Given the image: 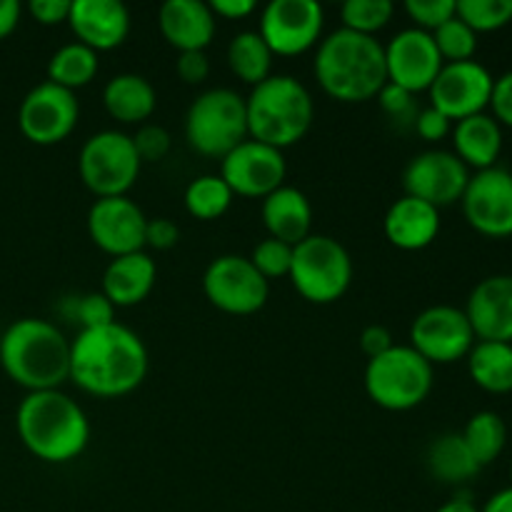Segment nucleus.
Segmentation results:
<instances>
[{"label": "nucleus", "instance_id": "37", "mask_svg": "<svg viewBox=\"0 0 512 512\" xmlns=\"http://www.w3.org/2000/svg\"><path fill=\"white\" fill-rule=\"evenodd\" d=\"M250 263L268 283L275 278H285L290 275V265H293V245L275 238L260 240L250 253Z\"/></svg>", "mask_w": 512, "mask_h": 512}, {"label": "nucleus", "instance_id": "25", "mask_svg": "<svg viewBox=\"0 0 512 512\" xmlns=\"http://www.w3.org/2000/svg\"><path fill=\"white\" fill-rule=\"evenodd\" d=\"M263 223L268 238L283 240L295 248L308 238L313 228V205L303 190L283 185L263 198Z\"/></svg>", "mask_w": 512, "mask_h": 512}, {"label": "nucleus", "instance_id": "21", "mask_svg": "<svg viewBox=\"0 0 512 512\" xmlns=\"http://www.w3.org/2000/svg\"><path fill=\"white\" fill-rule=\"evenodd\" d=\"M68 25L78 43L100 53L125 43L130 33V13L120 0H73Z\"/></svg>", "mask_w": 512, "mask_h": 512}, {"label": "nucleus", "instance_id": "15", "mask_svg": "<svg viewBox=\"0 0 512 512\" xmlns=\"http://www.w3.org/2000/svg\"><path fill=\"white\" fill-rule=\"evenodd\" d=\"M495 78L478 60L445 63L435 83L430 85V105L450 120H463L485 113L493 98Z\"/></svg>", "mask_w": 512, "mask_h": 512}, {"label": "nucleus", "instance_id": "30", "mask_svg": "<svg viewBox=\"0 0 512 512\" xmlns=\"http://www.w3.org/2000/svg\"><path fill=\"white\" fill-rule=\"evenodd\" d=\"M273 58L258 30H243L228 45V65L243 83L260 85L273 75Z\"/></svg>", "mask_w": 512, "mask_h": 512}, {"label": "nucleus", "instance_id": "14", "mask_svg": "<svg viewBox=\"0 0 512 512\" xmlns=\"http://www.w3.org/2000/svg\"><path fill=\"white\" fill-rule=\"evenodd\" d=\"M285 173H288V165H285L283 150L248 138L220 160L218 175L233 190V195L268 198L270 193L283 188Z\"/></svg>", "mask_w": 512, "mask_h": 512}, {"label": "nucleus", "instance_id": "46", "mask_svg": "<svg viewBox=\"0 0 512 512\" xmlns=\"http://www.w3.org/2000/svg\"><path fill=\"white\" fill-rule=\"evenodd\" d=\"M70 5H73V0H33L28 10L40 25H60L68 23Z\"/></svg>", "mask_w": 512, "mask_h": 512}, {"label": "nucleus", "instance_id": "3", "mask_svg": "<svg viewBox=\"0 0 512 512\" xmlns=\"http://www.w3.org/2000/svg\"><path fill=\"white\" fill-rule=\"evenodd\" d=\"M15 430L28 453L53 465L80 458L90 440L88 415L63 390L25 395L15 410Z\"/></svg>", "mask_w": 512, "mask_h": 512}, {"label": "nucleus", "instance_id": "40", "mask_svg": "<svg viewBox=\"0 0 512 512\" xmlns=\"http://www.w3.org/2000/svg\"><path fill=\"white\" fill-rule=\"evenodd\" d=\"M130 138H133L140 163H158V160H163L168 155L170 143H173L168 130L155 123H143Z\"/></svg>", "mask_w": 512, "mask_h": 512}, {"label": "nucleus", "instance_id": "51", "mask_svg": "<svg viewBox=\"0 0 512 512\" xmlns=\"http://www.w3.org/2000/svg\"><path fill=\"white\" fill-rule=\"evenodd\" d=\"M435 512H480V508H475L473 500H468V498H453V500H448L445 505H440Z\"/></svg>", "mask_w": 512, "mask_h": 512}, {"label": "nucleus", "instance_id": "34", "mask_svg": "<svg viewBox=\"0 0 512 512\" xmlns=\"http://www.w3.org/2000/svg\"><path fill=\"white\" fill-rule=\"evenodd\" d=\"M455 15L475 33H493L512 23V0H455Z\"/></svg>", "mask_w": 512, "mask_h": 512}, {"label": "nucleus", "instance_id": "19", "mask_svg": "<svg viewBox=\"0 0 512 512\" xmlns=\"http://www.w3.org/2000/svg\"><path fill=\"white\" fill-rule=\"evenodd\" d=\"M443 58L438 53L433 33L420 28H405L385 45V68L388 83L400 85L408 93L418 95L430 90L438 73L443 70Z\"/></svg>", "mask_w": 512, "mask_h": 512}, {"label": "nucleus", "instance_id": "38", "mask_svg": "<svg viewBox=\"0 0 512 512\" xmlns=\"http://www.w3.org/2000/svg\"><path fill=\"white\" fill-rule=\"evenodd\" d=\"M405 13L415 23L413 28L433 33L450 18H455V0H408Z\"/></svg>", "mask_w": 512, "mask_h": 512}, {"label": "nucleus", "instance_id": "50", "mask_svg": "<svg viewBox=\"0 0 512 512\" xmlns=\"http://www.w3.org/2000/svg\"><path fill=\"white\" fill-rule=\"evenodd\" d=\"M480 512H512V485L510 488L498 490Z\"/></svg>", "mask_w": 512, "mask_h": 512}, {"label": "nucleus", "instance_id": "22", "mask_svg": "<svg viewBox=\"0 0 512 512\" xmlns=\"http://www.w3.org/2000/svg\"><path fill=\"white\" fill-rule=\"evenodd\" d=\"M158 25L178 53L205 50L215 38V15L203 0H168L160 5Z\"/></svg>", "mask_w": 512, "mask_h": 512}, {"label": "nucleus", "instance_id": "23", "mask_svg": "<svg viewBox=\"0 0 512 512\" xmlns=\"http://www.w3.org/2000/svg\"><path fill=\"white\" fill-rule=\"evenodd\" d=\"M383 230L388 243L398 250H425L440 233V210L413 195H403L385 213Z\"/></svg>", "mask_w": 512, "mask_h": 512}, {"label": "nucleus", "instance_id": "48", "mask_svg": "<svg viewBox=\"0 0 512 512\" xmlns=\"http://www.w3.org/2000/svg\"><path fill=\"white\" fill-rule=\"evenodd\" d=\"M210 10H213L215 18L243 20L253 13L255 3L253 0H213V3H210Z\"/></svg>", "mask_w": 512, "mask_h": 512}, {"label": "nucleus", "instance_id": "4", "mask_svg": "<svg viewBox=\"0 0 512 512\" xmlns=\"http://www.w3.org/2000/svg\"><path fill=\"white\" fill-rule=\"evenodd\" d=\"M0 365L28 393L60 390L70 380V340L40 318H20L0 338Z\"/></svg>", "mask_w": 512, "mask_h": 512}, {"label": "nucleus", "instance_id": "26", "mask_svg": "<svg viewBox=\"0 0 512 512\" xmlns=\"http://www.w3.org/2000/svg\"><path fill=\"white\" fill-rule=\"evenodd\" d=\"M453 143L455 155L468 168L488 170L498 163L503 150V125L488 113L470 115L455 123Z\"/></svg>", "mask_w": 512, "mask_h": 512}, {"label": "nucleus", "instance_id": "32", "mask_svg": "<svg viewBox=\"0 0 512 512\" xmlns=\"http://www.w3.org/2000/svg\"><path fill=\"white\" fill-rule=\"evenodd\" d=\"M465 445L470 448L473 458L478 460L480 468L495 463L503 455L505 443H508V428L505 420L493 410H480L468 420L463 433Z\"/></svg>", "mask_w": 512, "mask_h": 512}, {"label": "nucleus", "instance_id": "9", "mask_svg": "<svg viewBox=\"0 0 512 512\" xmlns=\"http://www.w3.org/2000/svg\"><path fill=\"white\" fill-rule=\"evenodd\" d=\"M140 163L133 138L120 130H100L90 135L80 148L78 173L85 188L95 198H120L128 195L138 180Z\"/></svg>", "mask_w": 512, "mask_h": 512}, {"label": "nucleus", "instance_id": "8", "mask_svg": "<svg viewBox=\"0 0 512 512\" xmlns=\"http://www.w3.org/2000/svg\"><path fill=\"white\" fill-rule=\"evenodd\" d=\"M288 278L300 298L315 305H330L348 293L353 283V260L340 240L310 233L293 248Z\"/></svg>", "mask_w": 512, "mask_h": 512}, {"label": "nucleus", "instance_id": "49", "mask_svg": "<svg viewBox=\"0 0 512 512\" xmlns=\"http://www.w3.org/2000/svg\"><path fill=\"white\" fill-rule=\"evenodd\" d=\"M20 13H23V8H20L18 0H0V40L8 38L18 28Z\"/></svg>", "mask_w": 512, "mask_h": 512}, {"label": "nucleus", "instance_id": "16", "mask_svg": "<svg viewBox=\"0 0 512 512\" xmlns=\"http://www.w3.org/2000/svg\"><path fill=\"white\" fill-rule=\"evenodd\" d=\"M470 183V168L450 150L418 153L403 173L405 195L423 200L433 208H448L463 198Z\"/></svg>", "mask_w": 512, "mask_h": 512}, {"label": "nucleus", "instance_id": "7", "mask_svg": "<svg viewBox=\"0 0 512 512\" xmlns=\"http://www.w3.org/2000/svg\"><path fill=\"white\" fill-rule=\"evenodd\" d=\"M185 140L195 153L220 158L248 140L245 98L230 88H213L200 93L185 115Z\"/></svg>", "mask_w": 512, "mask_h": 512}, {"label": "nucleus", "instance_id": "1", "mask_svg": "<svg viewBox=\"0 0 512 512\" xmlns=\"http://www.w3.org/2000/svg\"><path fill=\"white\" fill-rule=\"evenodd\" d=\"M148 348L125 325L80 330L70 340V380L95 398H123L143 385Z\"/></svg>", "mask_w": 512, "mask_h": 512}, {"label": "nucleus", "instance_id": "5", "mask_svg": "<svg viewBox=\"0 0 512 512\" xmlns=\"http://www.w3.org/2000/svg\"><path fill=\"white\" fill-rule=\"evenodd\" d=\"M248 138L285 150L308 135L315 120L310 90L293 75H270L245 98Z\"/></svg>", "mask_w": 512, "mask_h": 512}, {"label": "nucleus", "instance_id": "43", "mask_svg": "<svg viewBox=\"0 0 512 512\" xmlns=\"http://www.w3.org/2000/svg\"><path fill=\"white\" fill-rule=\"evenodd\" d=\"M180 80L188 85H200L208 80L210 75V60L205 50H190V53H180L178 63H175Z\"/></svg>", "mask_w": 512, "mask_h": 512}, {"label": "nucleus", "instance_id": "29", "mask_svg": "<svg viewBox=\"0 0 512 512\" xmlns=\"http://www.w3.org/2000/svg\"><path fill=\"white\" fill-rule=\"evenodd\" d=\"M425 463H428V470L433 473V478L448 485L468 483V480H473L480 473L478 460L473 458V453H470V448L465 445L460 433L438 435L430 443Z\"/></svg>", "mask_w": 512, "mask_h": 512}, {"label": "nucleus", "instance_id": "31", "mask_svg": "<svg viewBox=\"0 0 512 512\" xmlns=\"http://www.w3.org/2000/svg\"><path fill=\"white\" fill-rule=\"evenodd\" d=\"M98 75V53L83 43H68L53 53L48 63V80L65 90L85 88Z\"/></svg>", "mask_w": 512, "mask_h": 512}, {"label": "nucleus", "instance_id": "17", "mask_svg": "<svg viewBox=\"0 0 512 512\" xmlns=\"http://www.w3.org/2000/svg\"><path fill=\"white\" fill-rule=\"evenodd\" d=\"M463 213L470 228L485 238H510L512 235V173L493 165L470 175L465 188Z\"/></svg>", "mask_w": 512, "mask_h": 512}, {"label": "nucleus", "instance_id": "13", "mask_svg": "<svg viewBox=\"0 0 512 512\" xmlns=\"http://www.w3.org/2000/svg\"><path fill=\"white\" fill-rule=\"evenodd\" d=\"M80 118V105L73 90L45 83L35 85L23 98L18 110V128L30 143L58 145L75 130Z\"/></svg>", "mask_w": 512, "mask_h": 512}, {"label": "nucleus", "instance_id": "33", "mask_svg": "<svg viewBox=\"0 0 512 512\" xmlns=\"http://www.w3.org/2000/svg\"><path fill=\"white\" fill-rule=\"evenodd\" d=\"M233 190L220 175H200L185 188V210L198 220H218L233 203Z\"/></svg>", "mask_w": 512, "mask_h": 512}, {"label": "nucleus", "instance_id": "41", "mask_svg": "<svg viewBox=\"0 0 512 512\" xmlns=\"http://www.w3.org/2000/svg\"><path fill=\"white\" fill-rule=\"evenodd\" d=\"M75 315L83 330L105 328L115 323V305L103 293H88L75 303Z\"/></svg>", "mask_w": 512, "mask_h": 512}, {"label": "nucleus", "instance_id": "42", "mask_svg": "<svg viewBox=\"0 0 512 512\" xmlns=\"http://www.w3.org/2000/svg\"><path fill=\"white\" fill-rule=\"evenodd\" d=\"M413 128L425 143H438V140L448 138V135L453 133V120L445 118V115L440 113V110H435L433 105H428V108H420Z\"/></svg>", "mask_w": 512, "mask_h": 512}, {"label": "nucleus", "instance_id": "44", "mask_svg": "<svg viewBox=\"0 0 512 512\" xmlns=\"http://www.w3.org/2000/svg\"><path fill=\"white\" fill-rule=\"evenodd\" d=\"M490 108H493V118L500 125L512 128V70L495 78L493 98H490Z\"/></svg>", "mask_w": 512, "mask_h": 512}, {"label": "nucleus", "instance_id": "2", "mask_svg": "<svg viewBox=\"0 0 512 512\" xmlns=\"http://www.w3.org/2000/svg\"><path fill=\"white\" fill-rule=\"evenodd\" d=\"M313 73L333 100L368 103L388 83L385 45L373 35L338 28L318 43Z\"/></svg>", "mask_w": 512, "mask_h": 512}, {"label": "nucleus", "instance_id": "27", "mask_svg": "<svg viewBox=\"0 0 512 512\" xmlns=\"http://www.w3.org/2000/svg\"><path fill=\"white\" fill-rule=\"evenodd\" d=\"M103 105L113 120L123 125H135L145 123L155 113L158 95L143 75L120 73L105 83Z\"/></svg>", "mask_w": 512, "mask_h": 512}, {"label": "nucleus", "instance_id": "10", "mask_svg": "<svg viewBox=\"0 0 512 512\" xmlns=\"http://www.w3.org/2000/svg\"><path fill=\"white\" fill-rule=\"evenodd\" d=\"M203 293L213 308L228 315H253L265 308L270 283L243 255H220L203 275Z\"/></svg>", "mask_w": 512, "mask_h": 512}, {"label": "nucleus", "instance_id": "11", "mask_svg": "<svg viewBox=\"0 0 512 512\" xmlns=\"http://www.w3.org/2000/svg\"><path fill=\"white\" fill-rule=\"evenodd\" d=\"M478 343L463 308L430 305L410 325V348L430 365H450L468 358Z\"/></svg>", "mask_w": 512, "mask_h": 512}, {"label": "nucleus", "instance_id": "45", "mask_svg": "<svg viewBox=\"0 0 512 512\" xmlns=\"http://www.w3.org/2000/svg\"><path fill=\"white\" fill-rule=\"evenodd\" d=\"M180 240V228L170 218L148 220L145 228V245L155 250H170Z\"/></svg>", "mask_w": 512, "mask_h": 512}, {"label": "nucleus", "instance_id": "36", "mask_svg": "<svg viewBox=\"0 0 512 512\" xmlns=\"http://www.w3.org/2000/svg\"><path fill=\"white\" fill-rule=\"evenodd\" d=\"M433 40L438 45V53L443 63H463V60H473L475 50H478V33L470 25L455 15L448 23L433 30Z\"/></svg>", "mask_w": 512, "mask_h": 512}, {"label": "nucleus", "instance_id": "24", "mask_svg": "<svg viewBox=\"0 0 512 512\" xmlns=\"http://www.w3.org/2000/svg\"><path fill=\"white\" fill-rule=\"evenodd\" d=\"M158 268L155 260L145 250L110 260V265L103 273V290L100 293L118 308H133L143 303L153 290Z\"/></svg>", "mask_w": 512, "mask_h": 512}, {"label": "nucleus", "instance_id": "18", "mask_svg": "<svg viewBox=\"0 0 512 512\" xmlns=\"http://www.w3.org/2000/svg\"><path fill=\"white\" fill-rule=\"evenodd\" d=\"M145 228L148 218L128 195L98 198L88 210L90 240L110 258L140 253L145 248Z\"/></svg>", "mask_w": 512, "mask_h": 512}, {"label": "nucleus", "instance_id": "28", "mask_svg": "<svg viewBox=\"0 0 512 512\" xmlns=\"http://www.w3.org/2000/svg\"><path fill=\"white\" fill-rule=\"evenodd\" d=\"M468 370L473 383L485 393H512V343L478 340L468 353Z\"/></svg>", "mask_w": 512, "mask_h": 512}, {"label": "nucleus", "instance_id": "39", "mask_svg": "<svg viewBox=\"0 0 512 512\" xmlns=\"http://www.w3.org/2000/svg\"><path fill=\"white\" fill-rule=\"evenodd\" d=\"M378 103L395 125H413L420 113L415 95L393 83H385V88L378 93Z\"/></svg>", "mask_w": 512, "mask_h": 512}, {"label": "nucleus", "instance_id": "52", "mask_svg": "<svg viewBox=\"0 0 512 512\" xmlns=\"http://www.w3.org/2000/svg\"><path fill=\"white\" fill-rule=\"evenodd\" d=\"M510 480H512V465H510Z\"/></svg>", "mask_w": 512, "mask_h": 512}, {"label": "nucleus", "instance_id": "6", "mask_svg": "<svg viewBox=\"0 0 512 512\" xmlns=\"http://www.w3.org/2000/svg\"><path fill=\"white\" fill-rule=\"evenodd\" d=\"M433 383V365L410 345H393L380 358L368 360L365 368V393L390 413H408L423 405Z\"/></svg>", "mask_w": 512, "mask_h": 512}, {"label": "nucleus", "instance_id": "35", "mask_svg": "<svg viewBox=\"0 0 512 512\" xmlns=\"http://www.w3.org/2000/svg\"><path fill=\"white\" fill-rule=\"evenodd\" d=\"M395 5L390 0H345L340 8V18H343V28L353 30V33L373 35L383 30L385 25L393 20Z\"/></svg>", "mask_w": 512, "mask_h": 512}, {"label": "nucleus", "instance_id": "20", "mask_svg": "<svg viewBox=\"0 0 512 512\" xmlns=\"http://www.w3.org/2000/svg\"><path fill=\"white\" fill-rule=\"evenodd\" d=\"M463 310L475 338L512 343V275L498 273L480 280Z\"/></svg>", "mask_w": 512, "mask_h": 512}, {"label": "nucleus", "instance_id": "47", "mask_svg": "<svg viewBox=\"0 0 512 512\" xmlns=\"http://www.w3.org/2000/svg\"><path fill=\"white\" fill-rule=\"evenodd\" d=\"M393 335L385 325H368V328L360 333V350L368 355V360L380 358L383 353H388L393 348Z\"/></svg>", "mask_w": 512, "mask_h": 512}, {"label": "nucleus", "instance_id": "12", "mask_svg": "<svg viewBox=\"0 0 512 512\" xmlns=\"http://www.w3.org/2000/svg\"><path fill=\"white\" fill-rule=\"evenodd\" d=\"M325 10L318 0H270L260 15V38L273 55H303L320 43Z\"/></svg>", "mask_w": 512, "mask_h": 512}]
</instances>
